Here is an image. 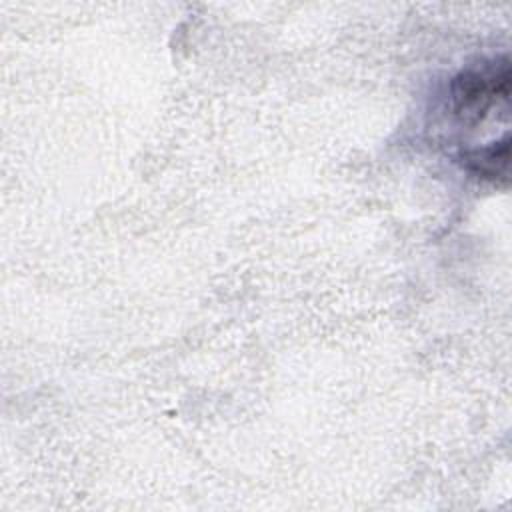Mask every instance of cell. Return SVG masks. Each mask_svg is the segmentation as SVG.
Returning a JSON list of instances; mask_svg holds the SVG:
<instances>
[{
    "mask_svg": "<svg viewBox=\"0 0 512 512\" xmlns=\"http://www.w3.org/2000/svg\"><path fill=\"white\" fill-rule=\"evenodd\" d=\"M508 160H510V138L504 134L500 140H494L486 146H476L460 152L462 166L484 180L496 182L506 180L508 176Z\"/></svg>",
    "mask_w": 512,
    "mask_h": 512,
    "instance_id": "obj_2",
    "label": "cell"
},
{
    "mask_svg": "<svg viewBox=\"0 0 512 512\" xmlns=\"http://www.w3.org/2000/svg\"><path fill=\"white\" fill-rule=\"evenodd\" d=\"M510 94L508 58H496L480 66L462 70L452 78L448 90L450 114L462 126H476Z\"/></svg>",
    "mask_w": 512,
    "mask_h": 512,
    "instance_id": "obj_1",
    "label": "cell"
}]
</instances>
